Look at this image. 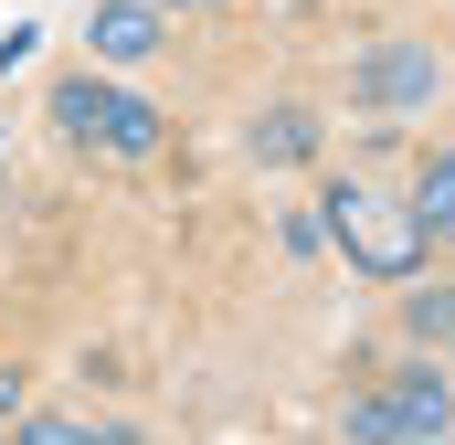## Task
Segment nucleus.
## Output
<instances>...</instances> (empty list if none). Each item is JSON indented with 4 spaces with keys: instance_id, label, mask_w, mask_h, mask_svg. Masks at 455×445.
<instances>
[{
    "instance_id": "nucleus-6",
    "label": "nucleus",
    "mask_w": 455,
    "mask_h": 445,
    "mask_svg": "<svg viewBox=\"0 0 455 445\" xmlns=\"http://www.w3.org/2000/svg\"><path fill=\"white\" fill-rule=\"evenodd\" d=\"M318 138H329L318 107H265L254 127H243V159H254V170H307V159H318Z\"/></svg>"
},
{
    "instance_id": "nucleus-4",
    "label": "nucleus",
    "mask_w": 455,
    "mask_h": 445,
    "mask_svg": "<svg viewBox=\"0 0 455 445\" xmlns=\"http://www.w3.org/2000/svg\"><path fill=\"white\" fill-rule=\"evenodd\" d=\"M435 96H445V53L413 43V32H392V43H371L349 64V107L360 117H424Z\"/></svg>"
},
{
    "instance_id": "nucleus-1",
    "label": "nucleus",
    "mask_w": 455,
    "mask_h": 445,
    "mask_svg": "<svg viewBox=\"0 0 455 445\" xmlns=\"http://www.w3.org/2000/svg\"><path fill=\"white\" fill-rule=\"evenodd\" d=\"M318 233L349 255V276H371V287H413L424 276V255H435V233L413 222L403 191H371V181H329L318 191Z\"/></svg>"
},
{
    "instance_id": "nucleus-7",
    "label": "nucleus",
    "mask_w": 455,
    "mask_h": 445,
    "mask_svg": "<svg viewBox=\"0 0 455 445\" xmlns=\"http://www.w3.org/2000/svg\"><path fill=\"white\" fill-rule=\"evenodd\" d=\"M403 202H413L424 233H455V149H435V159L413 170V191H403Z\"/></svg>"
},
{
    "instance_id": "nucleus-11",
    "label": "nucleus",
    "mask_w": 455,
    "mask_h": 445,
    "mask_svg": "<svg viewBox=\"0 0 455 445\" xmlns=\"http://www.w3.org/2000/svg\"><path fill=\"white\" fill-rule=\"evenodd\" d=\"M159 11H223V0H159Z\"/></svg>"
},
{
    "instance_id": "nucleus-9",
    "label": "nucleus",
    "mask_w": 455,
    "mask_h": 445,
    "mask_svg": "<svg viewBox=\"0 0 455 445\" xmlns=\"http://www.w3.org/2000/svg\"><path fill=\"white\" fill-rule=\"evenodd\" d=\"M21 435L32 445H96V425L85 414H21Z\"/></svg>"
},
{
    "instance_id": "nucleus-3",
    "label": "nucleus",
    "mask_w": 455,
    "mask_h": 445,
    "mask_svg": "<svg viewBox=\"0 0 455 445\" xmlns=\"http://www.w3.org/2000/svg\"><path fill=\"white\" fill-rule=\"evenodd\" d=\"M339 435L349 445H435V435H455V382L413 360V371H392L381 392L339 403Z\"/></svg>"
},
{
    "instance_id": "nucleus-10",
    "label": "nucleus",
    "mask_w": 455,
    "mask_h": 445,
    "mask_svg": "<svg viewBox=\"0 0 455 445\" xmlns=\"http://www.w3.org/2000/svg\"><path fill=\"white\" fill-rule=\"evenodd\" d=\"M0 425H21V371L0 360Z\"/></svg>"
},
{
    "instance_id": "nucleus-8",
    "label": "nucleus",
    "mask_w": 455,
    "mask_h": 445,
    "mask_svg": "<svg viewBox=\"0 0 455 445\" xmlns=\"http://www.w3.org/2000/svg\"><path fill=\"white\" fill-rule=\"evenodd\" d=\"M403 319H413V339H455V287H413Z\"/></svg>"
},
{
    "instance_id": "nucleus-2",
    "label": "nucleus",
    "mask_w": 455,
    "mask_h": 445,
    "mask_svg": "<svg viewBox=\"0 0 455 445\" xmlns=\"http://www.w3.org/2000/svg\"><path fill=\"white\" fill-rule=\"evenodd\" d=\"M53 127H64L85 159H116V170H148V159L170 149V117L148 107L138 85H116V75H64V85H53Z\"/></svg>"
},
{
    "instance_id": "nucleus-5",
    "label": "nucleus",
    "mask_w": 455,
    "mask_h": 445,
    "mask_svg": "<svg viewBox=\"0 0 455 445\" xmlns=\"http://www.w3.org/2000/svg\"><path fill=\"white\" fill-rule=\"evenodd\" d=\"M159 43H170V11L159 0H96L85 11V53L96 64H148Z\"/></svg>"
}]
</instances>
